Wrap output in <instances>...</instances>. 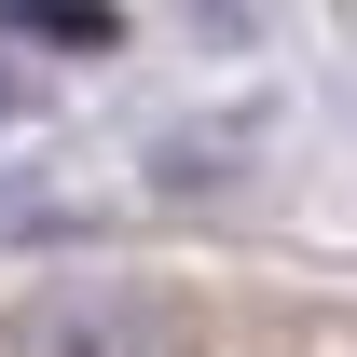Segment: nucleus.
<instances>
[{"label": "nucleus", "mask_w": 357, "mask_h": 357, "mask_svg": "<svg viewBox=\"0 0 357 357\" xmlns=\"http://www.w3.org/2000/svg\"><path fill=\"white\" fill-rule=\"evenodd\" d=\"M0 357H165V330H151V303L110 289V275H55V289L14 303Z\"/></svg>", "instance_id": "obj_1"}]
</instances>
